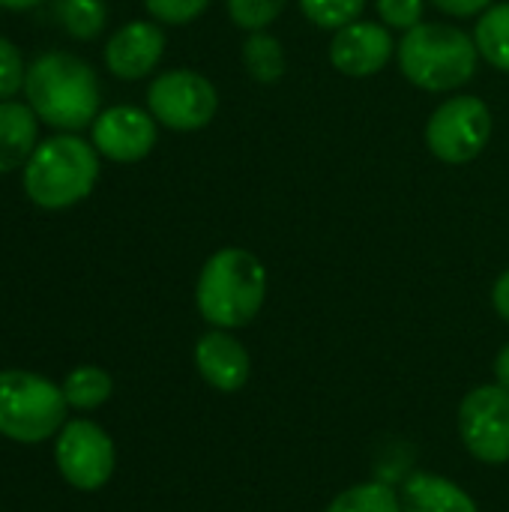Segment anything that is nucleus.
I'll list each match as a JSON object with an SVG mask.
<instances>
[{"instance_id":"obj_4","label":"nucleus","mask_w":509,"mask_h":512,"mask_svg":"<svg viewBox=\"0 0 509 512\" xmlns=\"http://www.w3.org/2000/svg\"><path fill=\"white\" fill-rule=\"evenodd\" d=\"M99 177V153L75 135L42 141L24 165V192L42 210H63L87 198Z\"/></svg>"},{"instance_id":"obj_9","label":"nucleus","mask_w":509,"mask_h":512,"mask_svg":"<svg viewBox=\"0 0 509 512\" xmlns=\"http://www.w3.org/2000/svg\"><path fill=\"white\" fill-rule=\"evenodd\" d=\"M459 438L483 465L509 462V390L501 384L474 387L459 405Z\"/></svg>"},{"instance_id":"obj_22","label":"nucleus","mask_w":509,"mask_h":512,"mask_svg":"<svg viewBox=\"0 0 509 512\" xmlns=\"http://www.w3.org/2000/svg\"><path fill=\"white\" fill-rule=\"evenodd\" d=\"M285 6L288 0H225L231 24L243 33L267 30L285 12Z\"/></svg>"},{"instance_id":"obj_19","label":"nucleus","mask_w":509,"mask_h":512,"mask_svg":"<svg viewBox=\"0 0 509 512\" xmlns=\"http://www.w3.org/2000/svg\"><path fill=\"white\" fill-rule=\"evenodd\" d=\"M324 512H405L399 492L384 483H357L339 492Z\"/></svg>"},{"instance_id":"obj_8","label":"nucleus","mask_w":509,"mask_h":512,"mask_svg":"<svg viewBox=\"0 0 509 512\" xmlns=\"http://www.w3.org/2000/svg\"><path fill=\"white\" fill-rule=\"evenodd\" d=\"M54 462L60 477L78 489V492H96L102 489L117 465L114 441L108 432L90 420H69L57 432L54 444Z\"/></svg>"},{"instance_id":"obj_10","label":"nucleus","mask_w":509,"mask_h":512,"mask_svg":"<svg viewBox=\"0 0 509 512\" xmlns=\"http://www.w3.org/2000/svg\"><path fill=\"white\" fill-rule=\"evenodd\" d=\"M330 66L345 78H375L387 69V63L396 57V39L393 30L381 21H354L333 33L330 39Z\"/></svg>"},{"instance_id":"obj_1","label":"nucleus","mask_w":509,"mask_h":512,"mask_svg":"<svg viewBox=\"0 0 509 512\" xmlns=\"http://www.w3.org/2000/svg\"><path fill=\"white\" fill-rule=\"evenodd\" d=\"M267 288L264 261L243 246H225L204 261L195 282V306L210 327L240 330L264 309Z\"/></svg>"},{"instance_id":"obj_26","label":"nucleus","mask_w":509,"mask_h":512,"mask_svg":"<svg viewBox=\"0 0 509 512\" xmlns=\"http://www.w3.org/2000/svg\"><path fill=\"white\" fill-rule=\"evenodd\" d=\"M438 12L450 15V18H477L483 15L495 0H429Z\"/></svg>"},{"instance_id":"obj_5","label":"nucleus","mask_w":509,"mask_h":512,"mask_svg":"<svg viewBox=\"0 0 509 512\" xmlns=\"http://www.w3.org/2000/svg\"><path fill=\"white\" fill-rule=\"evenodd\" d=\"M63 387L24 369L0 372V435L18 444H39L66 426Z\"/></svg>"},{"instance_id":"obj_3","label":"nucleus","mask_w":509,"mask_h":512,"mask_svg":"<svg viewBox=\"0 0 509 512\" xmlns=\"http://www.w3.org/2000/svg\"><path fill=\"white\" fill-rule=\"evenodd\" d=\"M27 102L54 129H84L99 117V81L90 63L66 51H48L27 66Z\"/></svg>"},{"instance_id":"obj_28","label":"nucleus","mask_w":509,"mask_h":512,"mask_svg":"<svg viewBox=\"0 0 509 512\" xmlns=\"http://www.w3.org/2000/svg\"><path fill=\"white\" fill-rule=\"evenodd\" d=\"M495 384H501L504 390H509V342L495 357Z\"/></svg>"},{"instance_id":"obj_11","label":"nucleus","mask_w":509,"mask_h":512,"mask_svg":"<svg viewBox=\"0 0 509 512\" xmlns=\"http://www.w3.org/2000/svg\"><path fill=\"white\" fill-rule=\"evenodd\" d=\"M93 147L111 162H141L156 147V117L135 105L105 108L93 123Z\"/></svg>"},{"instance_id":"obj_7","label":"nucleus","mask_w":509,"mask_h":512,"mask_svg":"<svg viewBox=\"0 0 509 512\" xmlns=\"http://www.w3.org/2000/svg\"><path fill=\"white\" fill-rule=\"evenodd\" d=\"M147 108L171 132H198L216 120L219 90L195 69H168L150 81Z\"/></svg>"},{"instance_id":"obj_15","label":"nucleus","mask_w":509,"mask_h":512,"mask_svg":"<svg viewBox=\"0 0 509 512\" xmlns=\"http://www.w3.org/2000/svg\"><path fill=\"white\" fill-rule=\"evenodd\" d=\"M39 135V117L30 105L21 102H0V174H9L36 150Z\"/></svg>"},{"instance_id":"obj_24","label":"nucleus","mask_w":509,"mask_h":512,"mask_svg":"<svg viewBox=\"0 0 509 512\" xmlns=\"http://www.w3.org/2000/svg\"><path fill=\"white\" fill-rule=\"evenodd\" d=\"M144 9L153 15V21L159 24H171V27H183L192 24L195 18H201L210 6V0H141Z\"/></svg>"},{"instance_id":"obj_27","label":"nucleus","mask_w":509,"mask_h":512,"mask_svg":"<svg viewBox=\"0 0 509 512\" xmlns=\"http://www.w3.org/2000/svg\"><path fill=\"white\" fill-rule=\"evenodd\" d=\"M492 306H495L498 318L509 324V267L495 279V285H492Z\"/></svg>"},{"instance_id":"obj_16","label":"nucleus","mask_w":509,"mask_h":512,"mask_svg":"<svg viewBox=\"0 0 509 512\" xmlns=\"http://www.w3.org/2000/svg\"><path fill=\"white\" fill-rule=\"evenodd\" d=\"M240 57H243V69L252 81L258 84H276L285 78L288 72V54H285V45L279 36H273L270 30H255V33H246L243 39V48H240Z\"/></svg>"},{"instance_id":"obj_12","label":"nucleus","mask_w":509,"mask_h":512,"mask_svg":"<svg viewBox=\"0 0 509 512\" xmlns=\"http://www.w3.org/2000/svg\"><path fill=\"white\" fill-rule=\"evenodd\" d=\"M165 54V30L159 21H129L105 45V66L123 81L147 78Z\"/></svg>"},{"instance_id":"obj_13","label":"nucleus","mask_w":509,"mask_h":512,"mask_svg":"<svg viewBox=\"0 0 509 512\" xmlns=\"http://www.w3.org/2000/svg\"><path fill=\"white\" fill-rule=\"evenodd\" d=\"M195 369L219 393H237L249 384L252 360L234 330L210 327L195 342Z\"/></svg>"},{"instance_id":"obj_14","label":"nucleus","mask_w":509,"mask_h":512,"mask_svg":"<svg viewBox=\"0 0 509 512\" xmlns=\"http://www.w3.org/2000/svg\"><path fill=\"white\" fill-rule=\"evenodd\" d=\"M399 501L405 512H480L477 501L459 483L426 471H417L402 483Z\"/></svg>"},{"instance_id":"obj_6","label":"nucleus","mask_w":509,"mask_h":512,"mask_svg":"<svg viewBox=\"0 0 509 512\" xmlns=\"http://www.w3.org/2000/svg\"><path fill=\"white\" fill-rule=\"evenodd\" d=\"M492 126V108L480 96H450L426 120V150L444 165H468L489 147Z\"/></svg>"},{"instance_id":"obj_2","label":"nucleus","mask_w":509,"mask_h":512,"mask_svg":"<svg viewBox=\"0 0 509 512\" xmlns=\"http://www.w3.org/2000/svg\"><path fill=\"white\" fill-rule=\"evenodd\" d=\"M396 63L414 87L426 93H456L474 78L480 51L474 36L462 27L423 21L396 42Z\"/></svg>"},{"instance_id":"obj_23","label":"nucleus","mask_w":509,"mask_h":512,"mask_svg":"<svg viewBox=\"0 0 509 512\" xmlns=\"http://www.w3.org/2000/svg\"><path fill=\"white\" fill-rule=\"evenodd\" d=\"M426 3L429 0H375V9L384 27L408 33L411 27L426 21Z\"/></svg>"},{"instance_id":"obj_25","label":"nucleus","mask_w":509,"mask_h":512,"mask_svg":"<svg viewBox=\"0 0 509 512\" xmlns=\"http://www.w3.org/2000/svg\"><path fill=\"white\" fill-rule=\"evenodd\" d=\"M24 78H27V69L21 63L18 48L9 39L0 36V102H6L9 96H15L18 87L24 84Z\"/></svg>"},{"instance_id":"obj_20","label":"nucleus","mask_w":509,"mask_h":512,"mask_svg":"<svg viewBox=\"0 0 509 512\" xmlns=\"http://www.w3.org/2000/svg\"><path fill=\"white\" fill-rule=\"evenodd\" d=\"M57 18L75 39H93L105 27L108 9L102 0H60Z\"/></svg>"},{"instance_id":"obj_29","label":"nucleus","mask_w":509,"mask_h":512,"mask_svg":"<svg viewBox=\"0 0 509 512\" xmlns=\"http://www.w3.org/2000/svg\"><path fill=\"white\" fill-rule=\"evenodd\" d=\"M39 0H0V6L3 9H30V6H36Z\"/></svg>"},{"instance_id":"obj_18","label":"nucleus","mask_w":509,"mask_h":512,"mask_svg":"<svg viewBox=\"0 0 509 512\" xmlns=\"http://www.w3.org/2000/svg\"><path fill=\"white\" fill-rule=\"evenodd\" d=\"M111 393H114V381L99 366H78L63 381V396L69 402V408H78V411H93V408L105 405L111 399Z\"/></svg>"},{"instance_id":"obj_21","label":"nucleus","mask_w":509,"mask_h":512,"mask_svg":"<svg viewBox=\"0 0 509 512\" xmlns=\"http://www.w3.org/2000/svg\"><path fill=\"white\" fill-rule=\"evenodd\" d=\"M297 3L309 24L330 30V33H336L345 24L360 21L366 9V0H297Z\"/></svg>"},{"instance_id":"obj_17","label":"nucleus","mask_w":509,"mask_h":512,"mask_svg":"<svg viewBox=\"0 0 509 512\" xmlns=\"http://www.w3.org/2000/svg\"><path fill=\"white\" fill-rule=\"evenodd\" d=\"M471 36L477 42L480 60L509 75V0L492 3L483 15H477Z\"/></svg>"}]
</instances>
